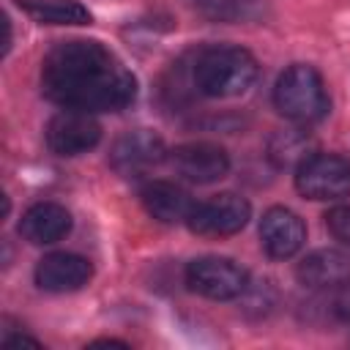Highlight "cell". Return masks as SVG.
<instances>
[{
	"label": "cell",
	"instance_id": "7c38bea8",
	"mask_svg": "<svg viewBox=\"0 0 350 350\" xmlns=\"http://www.w3.org/2000/svg\"><path fill=\"white\" fill-rule=\"evenodd\" d=\"M295 276L312 290L342 287L345 282H350V254L342 249H317L298 262Z\"/></svg>",
	"mask_w": 350,
	"mask_h": 350
},
{
	"label": "cell",
	"instance_id": "3957f363",
	"mask_svg": "<svg viewBox=\"0 0 350 350\" xmlns=\"http://www.w3.org/2000/svg\"><path fill=\"white\" fill-rule=\"evenodd\" d=\"M273 104L287 120L306 126L323 120L331 109L323 77L304 63H295L279 74L273 88Z\"/></svg>",
	"mask_w": 350,
	"mask_h": 350
},
{
	"label": "cell",
	"instance_id": "9a60e30c",
	"mask_svg": "<svg viewBox=\"0 0 350 350\" xmlns=\"http://www.w3.org/2000/svg\"><path fill=\"white\" fill-rule=\"evenodd\" d=\"M16 5L44 25H90V11L77 0H16Z\"/></svg>",
	"mask_w": 350,
	"mask_h": 350
},
{
	"label": "cell",
	"instance_id": "6da1fadb",
	"mask_svg": "<svg viewBox=\"0 0 350 350\" xmlns=\"http://www.w3.org/2000/svg\"><path fill=\"white\" fill-rule=\"evenodd\" d=\"M41 90L66 109L120 112L134 101L137 79L104 44L71 38L46 52Z\"/></svg>",
	"mask_w": 350,
	"mask_h": 350
},
{
	"label": "cell",
	"instance_id": "277c9868",
	"mask_svg": "<svg viewBox=\"0 0 350 350\" xmlns=\"http://www.w3.org/2000/svg\"><path fill=\"white\" fill-rule=\"evenodd\" d=\"M295 189L306 200H339L350 194V159L312 153L295 167Z\"/></svg>",
	"mask_w": 350,
	"mask_h": 350
},
{
	"label": "cell",
	"instance_id": "e0dca14e",
	"mask_svg": "<svg viewBox=\"0 0 350 350\" xmlns=\"http://www.w3.org/2000/svg\"><path fill=\"white\" fill-rule=\"evenodd\" d=\"M194 3L211 19H224V22L241 19L246 14V8H249V0H194Z\"/></svg>",
	"mask_w": 350,
	"mask_h": 350
},
{
	"label": "cell",
	"instance_id": "ba28073f",
	"mask_svg": "<svg viewBox=\"0 0 350 350\" xmlns=\"http://www.w3.org/2000/svg\"><path fill=\"white\" fill-rule=\"evenodd\" d=\"M161 159H164V142L159 134L148 129L126 131L123 137L115 139L109 150V164L123 178H139L150 167H156Z\"/></svg>",
	"mask_w": 350,
	"mask_h": 350
},
{
	"label": "cell",
	"instance_id": "52a82bcc",
	"mask_svg": "<svg viewBox=\"0 0 350 350\" xmlns=\"http://www.w3.org/2000/svg\"><path fill=\"white\" fill-rule=\"evenodd\" d=\"M101 139V126L90 112L63 109L46 123V145L57 156H82Z\"/></svg>",
	"mask_w": 350,
	"mask_h": 350
},
{
	"label": "cell",
	"instance_id": "d6986e66",
	"mask_svg": "<svg viewBox=\"0 0 350 350\" xmlns=\"http://www.w3.org/2000/svg\"><path fill=\"white\" fill-rule=\"evenodd\" d=\"M331 312H334L336 320L350 323V284H347V282H345V284L336 290V295L331 298Z\"/></svg>",
	"mask_w": 350,
	"mask_h": 350
},
{
	"label": "cell",
	"instance_id": "ac0fdd59",
	"mask_svg": "<svg viewBox=\"0 0 350 350\" xmlns=\"http://www.w3.org/2000/svg\"><path fill=\"white\" fill-rule=\"evenodd\" d=\"M325 227H328V232H331L336 241H342V243L350 246V205H336V208H331V211L325 213Z\"/></svg>",
	"mask_w": 350,
	"mask_h": 350
},
{
	"label": "cell",
	"instance_id": "8fae6325",
	"mask_svg": "<svg viewBox=\"0 0 350 350\" xmlns=\"http://www.w3.org/2000/svg\"><path fill=\"white\" fill-rule=\"evenodd\" d=\"M93 276V265L71 252H52L36 265V284L46 293H74Z\"/></svg>",
	"mask_w": 350,
	"mask_h": 350
},
{
	"label": "cell",
	"instance_id": "ffe728a7",
	"mask_svg": "<svg viewBox=\"0 0 350 350\" xmlns=\"http://www.w3.org/2000/svg\"><path fill=\"white\" fill-rule=\"evenodd\" d=\"M3 345L5 347H14V345H33V347H38V339H33V336H27V334H16V336H3Z\"/></svg>",
	"mask_w": 350,
	"mask_h": 350
},
{
	"label": "cell",
	"instance_id": "30bf717a",
	"mask_svg": "<svg viewBox=\"0 0 350 350\" xmlns=\"http://www.w3.org/2000/svg\"><path fill=\"white\" fill-rule=\"evenodd\" d=\"M306 241V227L298 213L290 208H268L260 219V243L273 260H287L293 257Z\"/></svg>",
	"mask_w": 350,
	"mask_h": 350
},
{
	"label": "cell",
	"instance_id": "2e32d148",
	"mask_svg": "<svg viewBox=\"0 0 350 350\" xmlns=\"http://www.w3.org/2000/svg\"><path fill=\"white\" fill-rule=\"evenodd\" d=\"M309 148H312V139H309L304 131H298V129H287V131L273 134V137H271V145H268L271 159H273L279 167H290V164L298 167L304 159L312 156Z\"/></svg>",
	"mask_w": 350,
	"mask_h": 350
},
{
	"label": "cell",
	"instance_id": "8992f818",
	"mask_svg": "<svg viewBox=\"0 0 350 350\" xmlns=\"http://www.w3.org/2000/svg\"><path fill=\"white\" fill-rule=\"evenodd\" d=\"M249 216H252L249 200L241 197V194L224 191V194H216V197H211L205 202H197L186 224L197 235H205V238H227V235L241 232L246 227Z\"/></svg>",
	"mask_w": 350,
	"mask_h": 350
},
{
	"label": "cell",
	"instance_id": "9c48e42d",
	"mask_svg": "<svg viewBox=\"0 0 350 350\" xmlns=\"http://www.w3.org/2000/svg\"><path fill=\"white\" fill-rule=\"evenodd\" d=\"M175 172L191 183H213L227 175L230 156L213 142H186L170 153Z\"/></svg>",
	"mask_w": 350,
	"mask_h": 350
},
{
	"label": "cell",
	"instance_id": "5bb4252c",
	"mask_svg": "<svg viewBox=\"0 0 350 350\" xmlns=\"http://www.w3.org/2000/svg\"><path fill=\"white\" fill-rule=\"evenodd\" d=\"M139 197H142L145 211L156 221H164V224L189 221V216L197 205L186 189H180L178 183H170V180H150Z\"/></svg>",
	"mask_w": 350,
	"mask_h": 350
},
{
	"label": "cell",
	"instance_id": "7a4b0ae2",
	"mask_svg": "<svg viewBox=\"0 0 350 350\" xmlns=\"http://www.w3.org/2000/svg\"><path fill=\"white\" fill-rule=\"evenodd\" d=\"M257 79V60L249 49L219 44L200 52L194 63V85L202 96L232 98L252 88Z\"/></svg>",
	"mask_w": 350,
	"mask_h": 350
},
{
	"label": "cell",
	"instance_id": "4fadbf2b",
	"mask_svg": "<svg viewBox=\"0 0 350 350\" xmlns=\"http://www.w3.org/2000/svg\"><path fill=\"white\" fill-rule=\"evenodd\" d=\"M68 230H71V213L57 202H36L19 219V235L33 246L55 243L66 238Z\"/></svg>",
	"mask_w": 350,
	"mask_h": 350
},
{
	"label": "cell",
	"instance_id": "5b68a950",
	"mask_svg": "<svg viewBox=\"0 0 350 350\" xmlns=\"http://www.w3.org/2000/svg\"><path fill=\"white\" fill-rule=\"evenodd\" d=\"M186 284L211 301H230L249 290V276L230 257H197L186 265Z\"/></svg>",
	"mask_w": 350,
	"mask_h": 350
}]
</instances>
